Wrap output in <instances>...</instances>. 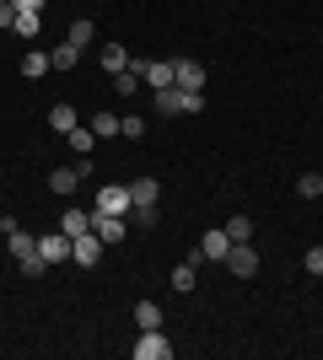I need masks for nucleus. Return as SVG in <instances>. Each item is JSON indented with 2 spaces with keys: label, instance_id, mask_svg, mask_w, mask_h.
I'll list each match as a JSON object with an SVG mask.
<instances>
[{
  "label": "nucleus",
  "instance_id": "nucleus-18",
  "mask_svg": "<svg viewBox=\"0 0 323 360\" xmlns=\"http://www.w3.org/2000/svg\"><path fill=\"white\" fill-rule=\"evenodd\" d=\"M103 70H108V75L129 70V54H124V44H108V49H103Z\"/></svg>",
  "mask_w": 323,
  "mask_h": 360
},
{
  "label": "nucleus",
  "instance_id": "nucleus-25",
  "mask_svg": "<svg viewBox=\"0 0 323 360\" xmlns=\"http://www.w3.org/2000/svg\"><path fill=\"white\" fill-rule=\"evenodd\" d=\"M16 32H22V38H38V32H44V16H38V11L16 16Z\"/></svg>",
  "mask_w": 323,
  "mask_h": 360
},
{
  "label": "nucleus",
  "instance_id": "nucleus-16",
  "mask_svg": "<svg viewBox=\"0 0 323 360\" xmlns=\"http://www.w3.org/2000/svg\"><path fill=\"white\" fill-rule=\"evenodd\" d=\"M49 70H54V65H49V54H44V49H32L27 60H22V75H27V81H38V75H49Z\"/></svg>",
  "mask_w": 323,
  "mask_h": 360
},
{
  "label": "nucleus",
  "instance_id": "nucleus-6",
  "mask_svg": "<svg viewBox=\"0 0 323 360\" xmlns=\"http://www.w3.org/2000/svg\"><path fill=\"white\" fill-rule=\"evenodd\" d=\"M172 355V345L162 339V328H140V339H135V360H167Z\"/></svg>",
  "mask_w": 323,
  "mask_h": 360
},
{
  "label": "nucleus",
  "instance_id": "nucleus-2",
  "mask_svg": "<svg viewBox=\"0 0 323 360\" xmlns=\"http://www.w3.org/2000/svg\"><path fill=\"white\" fill-rule=\"evenodd\" d=\"M227 253H232V237H227V226H215V231H205V242L194 248V264H227Z\"/></svg>",
  "mask_w": 323,
  "mask_h": 360
},
{
  "label": "nucleus",
  "instance_id": "nucleus-3",
  "mask_svg": "<svg viewBox=\"0 0 323 360\" xmlns=\"http://www.w3.org/2000/svg\"><path fill=\"white\" fill-rule=\"evenodd\" d=\"M227 269L237 274V280H253V274H259V253H253V242H232Z\"/></svg>",
  "mask_w": 323,
  "mask_h": 360
},
{
  "label": "nucleus",
  "instance_id": "nucleus-13",
  "mask_svg": "<svg viewBox=\"0 0 323 360\" xmlns=\"http://www.w3.org/2000/svg\"><path fill=\"white\" fill-rule=\"evenodd\" d=\"M49 129L70 135V129H76V108H70V103H54V108H49Z\"/></svg>",
  "mask_w": 323,
  "mask_h": 360
},
{
  "label": "nucleus",
  "instance_id": "nucleus-24",
  "mask_svg": "<svg viewBox=\"0 0 323 360\" xmlns=\"http://www.w3.org/2000/svg\"><path fill=\"white\" fill-rule=\"evenodd\" d=\"M65 140H70V146H76V156H92V129H81V124H76V129H70V135H65Z\"/></svg>",
  "mask_w": 323,
  "mask_h": 360
},
{
  "label": "nucleus",
  "instance_id": "nucleus-20",
  "mask_svg": "<svg viewBox=\"0 0 323 360\" xmlns=\"http://www.w3.org/2000/svg\"><path fill=\"white\" fill-rule=\"evenodd\" d=\"M135 323H140V328H162V307H156V301H140V307H135Z\"/></svg>",
  "mask_w": 323,
  "mask_h": 360
},
{
  "label": "nucleus",
  "instance_id": "nucleus-15",
  "mask_svg": "<svg viewBox=\"0 0 323 360\" xmlns=\"http://www.w3.org/2000/svg\"><path fill=\"white\" fill-rule=\"evenodd\" d=\"M6 248H11V258H27V253H38V237H27L16 226V231H6Z\"/></svg>",
  "mask_w": 323,
  "mask_h": 360
},
{
  "label": "nucleus",
  "instance_id": "nucleus-7",
  "mask_svg": "<svg viewBox=\"0 0 323 360\" xmlns=\"http://www.w3.org/2000/svg\"><path fill=\"white\" fill-rule=\"evenodd\" d=\"M70 258H76L81 269H92V264H103V237H97V231L76 237V242H70Z\"/></svg>",
  "mask_w": 323,
  "mask_h": 360
},
{
  "label": "nucleus",
  "instance_id": "nucleus-29",
  "mask_svg": "<svg viewBox=\"0 0 323 360\" xmlns=\"http://www.w3.org/2000/svg\"><path fill=\"white\" fill-rule=\"evenodd\" d=\"M302 264H308V274H318V280H323V242H318V248H308Z\"/></svg>",
  "mask_w": 323,
  "mask_h": 360
},
{
  "label": "nucleus",
  "instance_id": "nucleus-31",
  "mask_svg": "<svg viewBox=\"0 0 323 360\" xmlns=\"http://www.w3.org/2000/svg\"><path fill=\"white\" fill-rule=\"evenodd\" d=\"M16 6V16H27V11H44V0H11Z\"/></svg>",
  "mask_w": 323,
  "mask_h": 360
},
{
  "label": "nucleus",
  "instance_id": "nucleus-27",
  "mask_svg": "<svg viewBox=\"0 0 323 360\" xmlns=\"http://www.w3.org/2000/svg\"><path fill=\"white\" fill-rule=\"evenodd\" d=\"M119 135H124V140H140V135H146V119H135V113H124V119H119Z\"/></svg>",
  "mask_w": 323,
  "mask_h": 360
},
{
  "label": "nucleus",
  "instance_id": "nucleus-19",
  "mask_svg": "<svg viewBox=\"0 0 323 360\" xmlns=\"http://www.w3.org/2000/svg\"><path fill=\"white\" fill-rule=\"evenodd\" d=\"M227 237L232 242H253V215H232V221H227Z\"/></svg>",
  "mask_w": 323,
  "mask_h": 360
},
{
  "label": "nucleus",
  "instance_id": "nucleus-11",
  "mask_svg": "<svg viewBox=\"0 0 323 360\" xmlns=\"http://www.w3.org/2000/svg\"><path fill=\"white\" fill-rule=\"evenodd\" d=\"M60 231H65V237H70V242H76V237H87V231H92V215L70 205V210L60 215Z\"/></svg>",
  "mask_w": 323,
  "mask_h": 360
},
{
  "label": "nucleus",
  "instance_id": "nucleus-17",
  "mask_svg": "<svg viewBox=\"0 0 323 360\" xmlns=\"http://www.w3.org/2000/svg\"><path fill=\"white\" fill-rule=\"evenodd\" d=\"M156 194H162L156 178H135V183H129V199H135V205H156Z\"/></svg>",
  "mask_w": 323,
  "mask_h": 360
},
{
  "label": "nucleus",
  "instance_id": "nucleus-5",
  "mask_svg": "<svg viewBox=\"0 0 323 360\" xmlns=\"http://www.w3.org/2000/svg\"><path fill=\"white\" fill-rule=\"evenodd\" d=\"M92 231L103 237V248H119L124 231H129V221H124V215H103V210H92Z\"/></svg>",
  "mask_w": 323,
  "mask_h": 360
},
{
  "label": "nucleus",
  "instance_id": "nucleus-8",
  "mask_svg": "<svg viewBox=\"0 0 323 360\" xmlns=\"http://www.w3.org/2000/svg\"><path fill=\"white\" fill-rule=\"evenodd\" d=\"M172 86L200 91V86H205V65H200V60H172Z\"/></svg>",
  "mask_w": 323,
  "mask_h": 360
},
{
  "label": "nucleus",
  "instance_id": "nucleus-10",
  "mask_svg": "<svg viewBox=\"0 0 323 360\" xmlns=\"http://www.w3.org/2000/svg\"><path fill=\"white\" fill-rule=\"evenodd\" d=\"M38 253H44V264H65V258H70V237H65V231H49V237H38Z\"/></svg>",
  "mask_w": 323,
  "mask_h": 360
},
{
  "label": "nucleus",
  "instance_id": "nucleus-23",
  "mask_svg": "<svg viewBox=\"0 0 323 360\" xmlns=\"http://www.w3.org/2000/svg\"><path fill=\"white\" fill-rule=\"evenodd\" d=\"M92 135H103V140H119V119H113V113H97V119H92Z\"/></svg>",
  "mask_w": 323,
  "mask_h": 360
},
{
  "label": "nucleus",
  "instance_id": "nucleus-1",
  "mask_svg": "<svg viewBox=\"0 0 323 360\" xmlns=\"http://www.w3.org/2000/svg\"><path fill=\"white\" fill-rule=\"evenodd\" d=\"M205 97L200 91H184V86H162L156 91V113H200Z\"/></svg>",
  "mask_w": 323,
  "mask_h": 360
},
{
  "label": "nucleus",
  "instance_id": "nucleus-12",
  "mask_svg": "<svg viewBox=\"0 0 323 360\" xmlns=\"http://www.w3.org/2000/svg\"><path fill=\"white\" fill-rule=\"evenodd\" d=\"M194 280H200V264H194V258H184V264L172 269V290H178V296H189V290H194Z\"/></svg>",
  "mask_w": 323,
  "mask_h": 360
},
{
  "label": "nucleus",
  "instance_id": "nucleus-26",
  "mask_svg": "<svg viewBox=\"0 0 323 360\" xmlns=\"http://www.w3.org/2000/svg\"><path fill=\"white\" fill-rule=\"evenodd\" d=\"M16 269L27 274V280H38V274H44L49 264H44V253H27V258H16Z\"/></svg>",
  "mask_w": 323,
  "mask_h": 360
},
{
  "label": "nucleus",
  "instance_id": "nucleus-4",
  "mask_svg": "<svg viewBox=\"0 0 323 360\" xmlns=\"http://www.w3.org/2000/svg\"><path fill=\"white\" fill-rule=\"evenodd\" d=\"M97 210H103V215H129V210H135V199H129V183H108L103 194H97Z\"/></svg>",
  "mask_w": 323,
  "mask_h": 360
},
{
  "label": "nucleus",
  "instance_id": "nucleus-30",
  "mask_svg": "<svg viewBox=\"0 0 323 360\" xmlns=\"http://www.w3.org/2000/svg\"><path fill=\"white\" fill-rule=\"evenodd\" d=\"M0 27H16V6L11 0H0Z\"/></svg>",
  "mask_w": 323,
  "mask_h": 360
},
{
  "label": "nucleus",
  "instance_id": "nucleus-21",
  "mask_svg": "<svg viewBox=\"0 0 323 360\" xmlns=\"http://www.w3.org/2000/svg\"><path fill=\"white\" fill-rule=\"evenodd\" d=\"M296 194H302V199H318L323 194V172H302V178H296Z\"/></svg>",
  "mask_w": 323,
  "mask_h": 360
},
{
  "label": "nucleus",
  "instance_id": "nucleus-9",
  "mask_svg": "<svg viewBox=\"0 0 323 360\" xmlns=\"http://www.w3.org/2000/svg\"><path fill=\"white\" fill-rule=\"evenodd\" d=\"M135 70H140V81L146 86H172V60H135Z\"/></svg>",
  "mask_w": 323,
  "mask_h": 360
},
{
  "label": "nucleus",
  "instance_id": "nucleus-14",
  "mask_svg": "<svg viewBox=\"0 0 323 360\" xmlns=\"http://www.w3.org/2000/svg\"><path fill=\"white\" fill-rule=\"evenodd\" d=\"M76 60H81V49L70 44V38H65L60 49H49V65H54V70H76Z\"/></svg>",
  "mask_w": 323,
  "mask_h": 360
},
{
  "label": "nucleus",
  "instance_id": "nucleus-22",
  "mask_svg": "<svg viewBox=\"0 0 323 360\" xmlns=\"http://www.w3.org/2000/svg\"><path fill=\"white\" fill-rule=\"evenodd\" d=\"M92 22H87V16H76V22H70V44H76V49H87V44H92Z\"/></svg>",
  "mask_w": 323,
  "mask_h": 360
},
{
  "label": "nucleus",
  "instance_id": "nucleus-28",
  "mask_svg": "<svg viewBox=\"0 0 323 360\" xmlns=\"http://www.w3.org/2000/svg\"><path fill=\"white\" fill-rule=\"evenodd\" d=\"M129 221H135L140 231H151V226H156V205H135V210H129Z\"/></svg>",
  "mask_w": 323,
  "mask_h": 360
}]
</instances>
